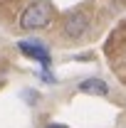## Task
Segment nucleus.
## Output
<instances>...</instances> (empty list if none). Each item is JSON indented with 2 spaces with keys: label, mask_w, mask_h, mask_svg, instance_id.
Here are the masks:
<instances>
[{
  "label": "nucleus",
  "mask_w": 126,
  "mask_h": 128,
  "mask_svg": "<svg viewBox=\"0 0 126 128\" xmlns=\"http://www.w3.org/2000/svg\"><path fill=\"white\" fill-rule=\"evenodd\" d=\"M45 128H69V126H64V123H47Z\"/></svg>",
  "instance_id": "39448f33"
},
{
  "label": "nucleus",
  "mask_w": 126,
  "mask_h": 128,
  "mask_svg": "<svg viewBox=\"0 0 126 128\" xmlns=\"http://www.w3.org/2000/svg\"><path fill=\"white\" fill-rule=\"evenodd\" d=\"M49 20H52V5H49V0H35L30 2L25 10H22V15H20V27L22 30H42V27H47Z\"/></svg>",
  "instance_id": "f257e3e1"
},
{
  "label": "nucleus",
  "mask_w": 126,
  "mask_h": 128,
  "mask_svg": "<svg viewBox=\"0 0 126 128\" xmlns=\"http://www.w3.org/2000/svg\"><path fill=\"white\" fill-rule=\"evenodd\" d=\"M82 94H92V96H109V84L104 79H96V76H92V79H84L79 81L77 86Z\"/></svg>",
  "instance_id": "20e7f679"
},
{
  "label": "nucleus",
  "mask_w": 126,
  "mask_h": 128,
  "mask_svg": "<svg viewBox=\"0 0 126 128\" xmlns=\"http://www.w3.org/2000/svg\"><path fill=\"white\" fill-rule=\"evenodd\" d=\"M17 49H20V52H22L27 59H35V62H40L45 69L52 64L49 49L45 47V42H40V40H20V42H17Z\"/></svg>",
  "instance_id": "7ed1b4c3"
},
{
  "label": "nucleus",
  "mask_w": 126,
  "mask_h": 128,
  "mask_svg": "<svg viewBox=\"0 0 126 128\" xmlns=\"http://www.w3.org/2000/svg\"><path fill=\"white\" fill-rule=\"evenodd\" d=\"M89 27H92L89 15L82 12V10H74V12L64 15V20H62V34L69 37V40H82L89 32Z\"/></svg>",
  "instance_id": "f03ea898"
}]
</instances>
